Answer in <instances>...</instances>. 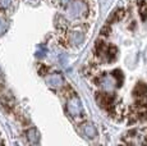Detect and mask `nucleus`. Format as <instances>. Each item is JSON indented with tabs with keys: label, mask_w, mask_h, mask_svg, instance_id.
<instances>
[{
	"label": "nucleus",
	"mask_w": 147,
	"mask_h": 146,
	"mask_svg": "<svg viewBox=\"0 0 147 146\" xmlns=\"http://www.w3.org/2000/svg\"><path fill=\"white\" fill-rule=\"evenodd\" d=\"M124 19L138 41L140 49L131 53L129 68L143 67L137 83L132 89L124 103L119 119L127 122H138L147 119V0H136L133 5L121 8Z\"/></svg>",
	"instance_id": "1"
},
{
	"label": "nucleus",
	"mask_w": 147,
	"mask_h": 146,
	"mask_svg": "<svg viewBox=\"0 0 147 146\" xmlns=\"http://www.w3.org/2000/svg\"><path fill=\"white\" fill-rule=\"evenodd\" d=\"M123 142L134 145H147V127L129 132L128 135H125Z\"/></svg>",
	"instance_id": "2"
},
{
	"label": "nucleus",
	"mask_w": 147,
	"mask_h": 146,
	"mask_svg": "<svg viewBox=\"0 0 147 146\" xmlns=\"http://www.w3.org/2000/svg\"><path fill=\"white\" fill-rule=\"evenodd\" d=\"M86 9H87V7L82 0H74L68 7V14H69L70 18L77 19L86 13Z\"/></svg>",
	"instance_id": "3"
},
{
	"label": "nucleus",
	"mask_w": 147,
	"mask_h": 146,
	"mask_svg": "<svg viewBox=\"0 0 147 146\" xmlns=\"http://www.w3.org/2000/svg\"><path fill=\"white\" fill-rule=\"evenodd\" d=\"M68 112L72 117H78L82 113V104L78 97H72L68 101Z\"/></svg>",
	"instance_id": "4"
},
{
	"label": "nucleus",
	"mask_w": 147,
	"mask_h": 146,
	"mask_svg": "<svg viewBox=\"0 0 147 146\" xmlns=\"http://www.w3.org/2000/svg\"><path fill=\"white\" fill-rule=\"evenodd\" d=\"M47 85L51 86V87H60L61 83H63V77L58 73H54V74H50L46 80Z\"/></svg>",
	"instance_id": "5"
},
{
	"label": "nucleus",
	"mask_w": 147,
	"mask_h": 146,
	"mask_svg": "<svg viewBox=\"0 0 147 146\" xmlns=\"http://www.w3.org/2000/svg\"><path fill=\"white\" fill-rule=\"evenodd\" d=\"M27 140L31 142V144H37L40 141V133L37 132V130L32 128L27 132Z\"/></svg>",
	"instance_id": "6"
},
{
	"label": "nucleus",
	"mask_w": 147,
	"mask_h": 146,
	"mask_svg": "<svg viewBox=\"0 0 147 146\" xmlns=\"http://www.w3.org/2000/svg\"><path fill=\"white\" fill-rule=\"evenodd\" d=\"M82 132L84 133V136L90 137V139H92V137L96 136V130L95 127L92 124H90V123H87V124H83L82 126Z\"/></svg>",
	"instance_id": "7"
},
{
	"label": "nucleus",
	"mask_w": 147,
	"mask_h": 146,
	"mask_svg": "<svg viewBox=\"0 0 147 146\" xmlns=\"http://www.w3.org/2000/svg\"><path fill=\"white\" fill-rule=\"evenodd\" d=\"M83 40H84L83 33H81V32H73L72 33V43L73 44H76V45L82 44L83 43Z\"/></svg>",
	"instance_id": "8"
},
{
	"label": "nucleus",
	"mask_w": 147,
	"mask_h": 146,
	"mask_svg": "<svg viewBox=\"0 0 147 146\" xmlns=\"http://www.w3.org/2000/svg\"><path fill=\"white\" fill-rule=\"evenodd\" d=\"M7 30H8L7 21H5L4 18H1V17H0V35H3V33H4Z\"/></svg>",
	"instance_id": "9"
},
{
	"label": "nucleus",
	"mask_w": 147,
	"mask_h": 146,
	"mask_svg": "<svg viewBox=\"0 0 147 146\" xmlns=\"http://www.w3.org/2000/svg\"><path fill=\"white\" fill-rule=\"evenodd\" d=\"M9 4H10V0H0V7L3 8L9 7Z\"/></svg>",
	"instance_id": "10"
},
{
	"label": "nucleus",
	"mask_w": 147,
	"mask_h": 146,
	"mask_svg": "<svg viewBox=\"0 0 147 146\" xmlns=\"http://www.w3.org/2000/svg\"><path fill=\"white\" fill-rule=\"evenodd\" d=\"M31 1H35V0H31Z\"/></svg>",
	"instance_id": "11"
},
{
	"label": "nucleus",
	"mask_w": 147,
	"mask_h": 146,
	"mask_svg": "<svg viewBox=\"0 0 147 146\" xmlns=\"http://www.w3.org/2000/svg\"><path fill=\"white\" fill-rule=\"evenodd\" d=\"M0 142H1V141H0Z\"/></svg>",
	"instance_id": "12"
}]
</instances>
